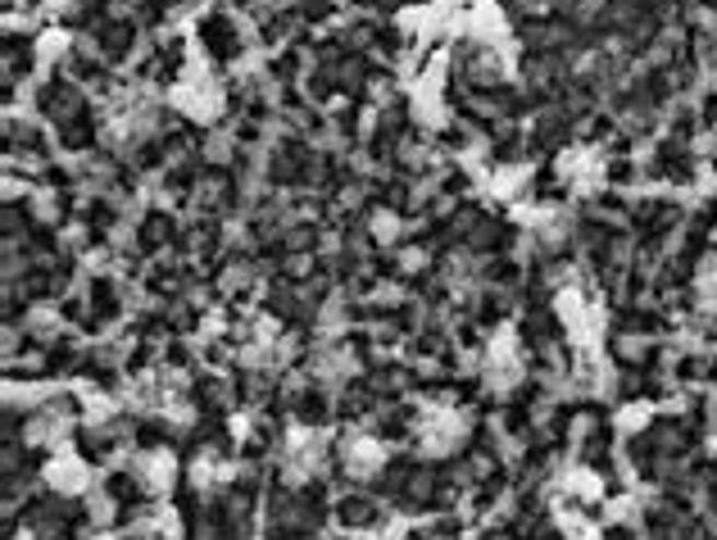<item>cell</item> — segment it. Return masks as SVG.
<instances>
[{
    "mask_svg": "<svg viewBox=\"0 0 717 540\" xmlns=\"http://www.w3.org/2000/svg\"><path fill=\"white\" fill-rule=\"evenodd\" d=\"M168 101H173L177 114H187L191 124H214V118L223 114V105H227L223 82L214 78V69H204L200 59H196V64H187V73L173 82Z\"/></svg>",
    "mask_w": 717,
    "mask_h": 540,
    "instance_id": "obj_1",
    "label": "cell"
},
{
    "mask_svg": "<svg viewBox=\"0 0 717 540\" xmlns=\"http://www.w3.org/2000/svg\"><path fill=\"white\" fill-rule=\"evenodd\" d=\"M327 468V432L314 427H291L282 441V477L286 486H309Z\"/></svg>",
    "mask_w": 717,
    "mask_h": 540,
    "instance_id": "obj_2",
    "label": "cell"
},
{
    "mask_svg": "<svg viewBox=\"0 0 717 540\" xmlns=\"http://www.w3.org/2000/svg\"><path fill=\"white\" fill-rule=\"evenodd\" d=\"M468 436V418L459 409H427L418 418V445H423V455L440 459V455H455Z\"/></svg>",
    "mask_w": 717,
    "mask_h": 540,
    "instance_id": "obj_3",
    "label": "cell"
},
{
    "mask_svg": "<svg viewBox=\"0 0 717 540\" xmlns=\"http://www.w3.org/2000/svg\"><path fill=\"white\" fill-rule=\"evenodd\" d=\"M463 37L472 46H504L509 50V19H504V10L495 5V0H472V5L463 10Z\"/></svg>",
    "mask_w": 717,
    "mask_h": 540,
    "instance_id": "obj_4",
    "label": "cell"
},
{
    "mask_svg": "<svg viewBox=\"0 0 717 540\" xmlns=\"http://www.w3.org/2000/svg\"><path fill=\"white\" fill-rule=\"evenodd\" d=\"M482 377H486L491 391H514V386L522 381V354H518L514 337L491 341V350L482 359Z\"/></svg>",
    "mask_w": 717,
    "mask_h": 540,
    "instance_id": "obj_5",
    "label": "cell"
},
{
    "mask_svg": "<svg viewBox=\"0 0 717 540\" xmlns=\"http://www.w3.org/2000/svg\"><path fill=\"white\" fill-rule=\"evenodd\" d=\"M42 477H46V486L55 491V495H82V491H92V468H86L78 455H55L46 459V468H42Z\"/></svg>",
    "mask_w": 717,
    "mask_h": 540,
    "instance_id": "obj_6",
    "label": "cell"
},
{
    "mask_svg": "<svg viewBox=\"0 0 717 540\" xmlns=\"http://www.w3.org/2000/svg\"><path fill=\"white\" fill-rule=\"evenodd\" d=\"M386 459H391V449H386L377 436H368V432L350 436V441H345V455H341L345 472H350V477H358V482H368V477L386 472Z\"/></svg>",
    "mask_w": 717,
    "mask_h": 540,
    "instance_id": "obj_7",
    "label": "cell"
},
{
    "mask_svg": "<svg viewBox=\"0 0 717 540\" xmlns=\"http://www.w3.org/2000/svg\"><path fill=\"white\" fill-rule=\"evenodd\" d=\"M173 477H177V463H173L168 449H151V455L137 459V482L151 495H164L173 486Z\"/></svg>",
    "mask_w": 717,
    "mask_h": 540,
    "instance_id": "obj_8",
    "label": "cell"
},
{
    "mask_svg": "<svg viewBox=\"0 0 717 540\" xmlns=\"http://www.w3.org/2000/svg\"><path fill=\"white\" fill-rule=\"evenodd\" d=\"M69 46H73V42H69V33H59V27H50V33L37 42V64H46V69H50V64H59V59L69 55Z\"/></svg>",
    "mask_w": 717,
    "mask_h": 540,
    "instance_id": "obj_9",
    "label": "cell"
},
{
    "mask_svg": "<svg viewBox=\"0 0 717 540\" xmlns=\"http://www.w3.org/2000/svg\"><path fill=\"white\" fill-rule=\"evenodd\" d=\"M695 291H700V300H704V305H708V309H717V255L700 263V278H695Z\"/></svg>",
    "mask_w": 717,
    "mask_h": 540,
    "instance_id": "obj_10",
    "label": "cell"
},
{
    "mask_svg": "<svg viewBox=\"0 0 717 540\" xmlns=\"http://www.w3.org/2000/svg\"><path fill=\"white\" fill-rule=\"evenodd\" d=\"M373 232H377V236H381V242H396V232H400V223H396V219H391V214H381V219H377V223H373Z\"/></svg>",
    "mask_w": 717,
    "mask_h": 540,
    "instance_id": "obj_11",
    "label": "cell"
},
{
    "mask_svg": "<svg viewBox=\"0 0 717 540\" xmlns=\"http://www.w3.org/2000/svg\"><path fill=\"white\" fill-rule=\"evenodd\" d=\"M42 5H46V14H64V10L78 5V0H42Z\"/></svg>",
    "mask_w": 717,
    "mask_h": 540,
    "instance_id": "obj_12",
    "label": "cell"
}]
</instances>
